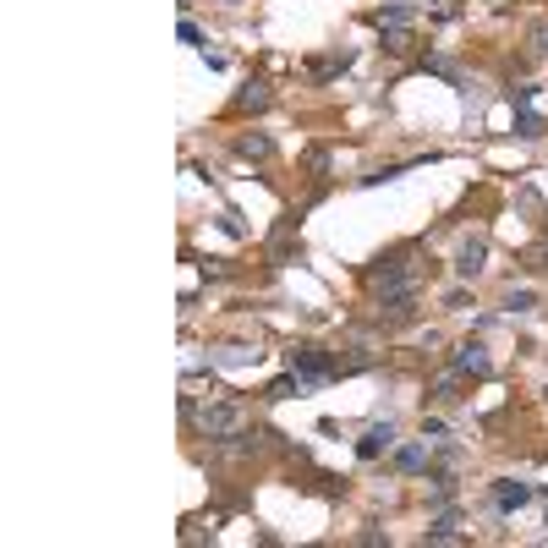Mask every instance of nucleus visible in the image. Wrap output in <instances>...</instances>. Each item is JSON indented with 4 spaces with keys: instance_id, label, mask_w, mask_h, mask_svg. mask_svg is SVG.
Wrapping results in <instances>:
<instances>
[{
    "instance_id": "9d476101",
    "label": "nucleus",
    "mask_w": 548,
    "mask_h": 548,
    "mask_svg": "<svg viewBox=\"0 0 548 548\" xmlns=\"http://www.w3.org/2000/svg\"><path fill=\"white\" fill-rule=\"evenodd\" d=\"M456 390H461V373L444 368V373H433V384H428V401H433V406H449V401H456Z\"/></svg>"
},
{
    "instance_id": "a211bd4d",
    "label": "nucleus",
    "mask_w": 548,
    "mask_h": 548,
    "mask_svg": "<svg viewBox=\"0 0 548 548\" xmlns=\"http://www.w3.org/2000/svg\"><path fill=\"white\" fill-rule=\"evenodd\" d=\"M351 67V55H324V60H313V77H335Z\"/></svg>"
},
{
    "instance_id": "aec40b11",
    "label": "nucleus",
    "mask_w": 548,
    "mask_h": 548,
    "mask_svg": "<svg viewBox=\"0 0 548 548\" xmlns=\"http://www.w3.org/2000/svg\"><path fill=\"white\" fill-rule=\"evenodd\" d=\"M532 44H537V55H548V22H537V28H532Z\"/></svg>"
},
{
    "instance_id": "20e7f679",
    "label": "nucleus",
    "mask_w": 548,
    "mask_h": 548,
    "mask_svg": "<svg viewBox=\"0 0 548 548\" xmlns=\"http://www.w3.org/2000/svg\"><path fill=\"white\" fill-rule=\"evenodd\" d=\"M297 225H302V214H280V225L269 231V242H264V264L269 269H280L285 258L297 252Z\"/></svg>"
},
{
    "instance_id": "423d86ee",
    "label": "nucleus",
    "mask_w": 548,
    "mask_h": 548,
    "mask_svg": "<svg viewBox=\"0 0 548 548\" xmlns=\"http://www.w3.org/2000/svg\"><path fill=\"white\" fill-rule=\"evenodd\" d=\"M482 269H488V242H482V236H466L461 252H456V274H461V280H477Z\"/></svg>"
},
{
    "instance_id": "4468645a",
    "label": "nucleus",
    "mask_w": 548,
    "mask_h": 548,
    "mask_svg": "<svg viewBox=\"0 0 548 548\" xmlns=\"http://www.w3.org/2000/svg\"><path fill=\"white\" fill-rule=\"evenodd\" d=\"M307 390V384H302V373H291V368H285V378H274L269 384V390H264V401H291V395H302Z\"/></svg>"
},
{
    "instance_id": "f8f14e48",
    "label": "nucleus",
    "mask_w": 548,
    "mask_h": 548,
    "mask_svg": "<svg viewBox=\"0 0 548 548\" xmlns=\"http://www.w3.org/2000/svg\"><path fill=\"white\" fill-rule=\"evenodd\" d=\"M417 318V297H395V302H378V324H411Z\"/></svg>"
},
{
    "instance_id": "6ab92c4d",
    "label": "nucleus",
    "mask_w": 548,
    "mask_h": 548,
    "mask_svg": "<svg viewBox=\"0 0 548 548\" xmlns=\"http://www.w3.org/2000/svg\"><path fill=\"white\" fill-rule=\"evenodd\" d=\"M504 307H510V313H532V307H537V297H532V291H510V297H504Z\"/></svg>"
},
{
    "instance_id": "2eb2a0df",
    "label": "nucleus",
    "mask_w": 548,
    "mask_h": 548,
    "mask_svg": "<svg viewBox=\"0 0 548 548\" xmlns=\"http://www.w3.org/2000/svg\"><path fill=\"white\" fill-rule=\"evenodd\" d=\"M417 12H411V0H390V6H378V28H406Z\"/></svg>"
},
{
    "instance_id": "dca6fc26",
    "label": "nucleus",
    "mask_w": 548,
    "mask_h": 548,
    "mask_svg": "<svg viewBox=\"0 0 548 548\" xmlns=\"http://www.w3.org/2000/svg\"><path fill=\"white\" fill-rule=\"evenodd\" d=\"M428 543H461V532H456V515H439V521L428 527Z\"/></svg>"
},
{
    "instance_id": "7ed1b4c3",
    "label": "nucleus",
    "mask_w": 548,
    "mask_h": 548,
    "mask_svg": "<svg viewBox=\"0 0 548 548\" xmlns=\"http://www.w3.org/2000/svg\"><path fill=\"white\" fill-rule=\"evenodd\" d=\"M285 368L302 373L307 390H313V384L340 378V357H335V351H324V345H291V351H285Z\"/></svg>"
},
{
    "instance_id": "1a4fd4ad",
    "label": "nucleus",
    "mask_w": 548,
    "mask_h": 548,
    "mask_svg": "<svg viewBox=\"0 0 548 548\" xmlns=\"http://www.w3.org/2000/svg\"><path fill=\"white\" fill-rule=\"evenodd\" d=\"M258 110H269V83H247L231 99V115H258Z\"/></svg>"
},
{
    "instance_id": "f257e3e1",
    "label": "nucleus",
    "mask_w": 548,
    "mask_h": 548,
    "mask_svg": "<svg viewBox=\"0 0 548 548\" xmlns=\"http://www.w3.org/2000/svg\"><path fill=\"white\" fill-rule=\"evenodd\" d=\"M417 247H390L384 258H373V264L362 269V285L373 302H395V297H417V280H423V269L411 264Z\"/></svg>"
},
{
    "instance_id": "9b49d317",
    "label": "nucleus",
    "mask_w": 548,
    "mask_h": 548,
    "mask_svg": "<svg viewBox=\"0 0 548 548\" xmlns=\"http://www.w3.org/2000/svg\"><path fill=\"white\" fill-rule=\"evenodd\" d=\"M236 154H242V159H274V138H269V132H242V138H236Z\"/></svg>"
},
{
    "instance_id": "ddd939ff",
    "label": "nucleus",
    "mask_w": 548,
    "mask_h": 548,
    "mask_svg": "<svg viewBox=\"0 0 548 548\" xmlns=\"http://www.w3.org/2000/svg\"><path fill=\"white\" fill-rule=\"evenodd\" d=\"M395 466H401V472H423V466H428V439L401 444V449H395Z\"/></svg>"
},
{
    "instance_id": "f03ea898",
    "label": "nucleus",
    "mask_w": 548,
    "mask_h": 548,
    "mask_svg": "<svg viewBox=\"0 0 548 548\" xmlns=\"http://www.w3.org/2000/svg\"><path fill=\"white\" fill-rule=\"evenodd\" d=\"M198 433L203 439H214V444H231L236 433H247V423H252V411L242 406V401H209V406H198Z\"/></svg>"
},
{
    "instance_id": "6e6552de",
    "label": "nucleus",
    "mask_w": 548,
    "mask_h": 548,
    "mask_svg": "<svg viewBox=\"0 0 548 548\" xmlns=\"http://www.w3.org/2000/svg\"><path fill=\"white\" fill-rule=\"evenodd\" d=\"M384 449H395V423H373V428L357 439V456H362V461H378Z\"/></svg>"
},
{
    "instance_id": "f3484780",
    "label": "nucleus",
    "mask_w": 548,
    "mask_h": 548,
    "mask_svg": "<svg viewBox=\"0 0 548 548\" xmlns=\"http://www.w3.org/2000/svg\"><path fill=\"white\" fill-rule=\"evenodd\" d=\"M384 50H390V55H411V34H406V28H384Z\"/></svg>"
},
{
    "instance_id": "0eeeda50",
    "label": "nucleus",
    "mask_w": 548,
    "mask_h": 548,
    "mask_svg": "<svg viewBox=\"0 0 548 548\" xmlns=\"http://www.w3.org/2000/svg\"><path fill=\"white\" fill-rule=\"evenodd\" d=\"M532 494H537L532 482H510V477H499V482H494V510H499V515H510V510L532 504Z\"/></svg>"
},
{
    "instance_id": "39448f33",
    "label": "nucleus",
    "mask_w": 548,
    "mask_h": 548,
    "mask_svg": "<svg viewBox=\"0 0 548 548\" xmlns=\"http://www.w3.org/2000/svg\"><path fill=\"white\" fill-rule=\"evenodd\" d=\"M449 368H456L461 378H488V373H494V357H488V345L466 340V345H456V357H449Z\"/></svg>"
}]
</instances>
